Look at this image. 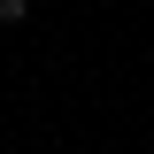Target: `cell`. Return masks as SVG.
Returning a JSON list of instances; mask_svg holds the SVG:
<instances>
[{
    "mask_svg": "<svg viewBox=\"0 0 154 154\" xmlns=\"http://www.w3.org/2000/svg\"><path fill=\"white\" fill-rule=\"evenodd\" d=\"M23 16H31V0H0V23H8V31H16Z\"/></svg>",
    "mask_w": 154,
    "mask_h": 154,
    "instance_id": "obj_1",
    "label": "cell"
}]
</instances>
